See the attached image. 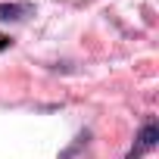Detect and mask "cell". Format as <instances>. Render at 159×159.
<instances>
[{
	"mask_svg": "<svg viewBox=\"0 0 159 159\" xmlns=\"http://www.w3.org/2000/svg\"><path fill=\"white\" fill-rule=\"evenodd\" d=\"M156 143H159V125L150 119L140 131H137V137H134V147L128 150V156L125 159H140V156H147L150 150H156Z\"/></svg>",
	"mask_w": 159,
	"mask_h": 159,
	"instance_id": "obj_1",
	"label": "cell"
},
{
	"mask_svg": "<svg viewBox=\"0 0 159 159\" xmlns=\"http://www.w3.org/2000/svg\"><path fill=\"white\" fill-rule=\"evenodd\" d=\"M31 10L28 7H22V3H0V22H19V19H25Z\"/></svg>",
	"mask_w": 159,
	"mask_h": 159,
	"instance_id": "obj_2",
	"label": "cell"
},
{
	"mask_svg": "<svg viewBox=\"0 0 159 159\" xmlns=\"http://www.w3.org/2000/svg\"><path fill=\"white\" fill-rule=\"evenodd\" d=\"M13 47V38L10 34H0V50H10Z\"/></svg>",
	"mask_w": 159,
	"mask_h": 159,
	"instance_id": "obj_3",
	"label": "cell"
}]
</instances>
